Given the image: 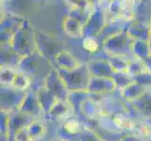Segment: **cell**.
Wrapping results in <instances>:
<instances>
[{
  "instance_id": "obj_1",
  "label": "cell",
  "mask_w": 151,
  "mask_h": 141,
  "mask_svg": "<svg viewBox=\"0 0 151 141\" xmlns=\"http://www.w3.org/2000/svg\"><path fill=\"white\" fill-rule=\"evenodd\" d=\"M114 122L118 128H121L124 130H129L134 127V123L129 119L126 118L125 116L117 115L114 118Z\"/></svg>"
},
{
  "instance_id": "obj_4",
  "label": "cell",
  "mask_w": 151,
  "mask_h": 141,
  "mask_svg": "<svg viewBox=\"0 0 151 141\" xmlns=\"http://www.w3.org/2000/svg\"><path fill=\"white\" fill-rule=\"evenodd\" d=\"M64 128H65V130L68 133L74 134L79 132L80 123L78 121H76V119H69V121H67L65 122Z\"/></svg>"
},
{
  "instance_id": "obj_5",
  "label": "cell",
  "mask_w": 151,
  "mask_h": 141,
  "mask_svg": "<svg viewBox=\"0 0 151 141\" xmlns=\"http://www.w3.org/2000/svg\"><path fill=\"white\" fill-rule=\"evenodd\" d=\"M84 47L89 51H95L97 49V43L93 40H86L84 43Z\"/></svg>"
},
{
  "instance_id": "obj_2",
  "label": "cell",
  "mask_w": 151,
  "mask_h": 141,
  "mask_svg": "<svg viewBox=\"0 0 151 141\" xmlns=\"http://www.w3.org/2000/svg\"><path fill=\"white\" fill-rule=\"evenodd\" d=\"M14 141H34L32 135L29 132V128L22 127L17 130L14 135Z\"/></svg>"
},
{
  "instance_id": "obj_3",
  "label": "cell",
  "mask_w": 151,
  "mask_h": 141,
  "mask_svg": "<svg viewBox=\"0 0 151 141\" xmlns=\"http://www.w3.org/2000/svg\"><path fill=\"white\" fill-rule=\"evenodd\" d=\"M28 128H29V132H30L31 135H32L34 140L38 139L40 137H42V134H44V131H45L43 125H41L40 123H36V122L29 125Z\"/></svg>"
}]
</instances>
